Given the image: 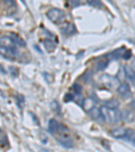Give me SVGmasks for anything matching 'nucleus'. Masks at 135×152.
Masks as SVG:
<instances>
[{
	"label": "nucleus",
	"instance_id": "1",
	"mask_svg": "<svg viewBox=\"0 0 135 152\" xmlns=\"http://www.w3.org/2000/svg\"><path fill=\"white\" fill-rule=\"evenodd\" d=\"M0 53L8 60H14L18 54L16 44L11 37L3 36L0 38Z\"/></svg>",
	"mask_w": 135,
	"mask_h": 152
},
{
	"label": "nucleus",
	"instance_id": "2",
	"mask_svg": "<svg viewBox=\"0 0 135 152\" xmlns=\"http://www.w3.org/2000/svg\"><path fill=\"white\" fill-rule=\"evenodd\" d=\"M100 110L104 117V121H107L109 123L116 124L122 119V112L117 108H109L104 105L101 107Z\"/></svg>",
	"mask_w": 135,
	"mask_h": 152
},
{
	"label": "nucleus",
	"instance_id": "3",
	"mask_svg": "<svg viewBox=\"0 0 135 152\" xmlns=\"http://www.w3.org/2000/svg\"><path fill=\"white\" fill-rule=\"evenodd\" d=\"M57 134V141L59 142L61 145L63 146V148L70 149L72 148L74 146V142L72 139L71 138L70 134H68V129L66 128L65 126L62 124H60V128H59L58 131H57L55 134L53 135H56Z\"/></svg>",
	"mask_w": 135,
	"mask_h": 152
},
{
	"label": "nucleus",
	"instance_id": "4",
	"mask_svg": "<svg viewBox=\"0 0 135 152\" xmlns=\"http://www.w3.org/2000/svg\"><path fill=\"white\" fill-rule=\"evenodd\" d=\"M111 134L113 137L116 139H126L127 141H131L134 145V132L133 130L130 129H125L124 127L112 130Z\"/></svg>",
	"mask_w": 135,
	"mask_h": 152
},
{
	"label": "nucleus",
	"instance_id": "5",
	"mask_svg": "<svg viewBox=\"0 0 135 152\" xmlns=\"http://www.w3.org/2000/svg\"><path fill=\"white\" fill-rule=\"evenodd\" d=\"M47 16L54 24H60L65 20L66 14L62 10L51 8L47 12Z\"/></svg>",
	"mask_w": 135,
	"mask_h": 152
},
{
	"label": "nucleus",
	"instance_id": "6",
	"mask_svg": "<svg viewBox=\"0 0 135 152\" xmlns=\"http://www.w3.org/2000/svg\"><path fill=\"white\" fill-rule=\"evenodd\" d=\"M117 91L120 96L122 97L124 99H127L131 96V89H130L129 85L127 83H123L120 87L117 88Z\"/></svg>",
	"mask_w": 135,
	"mask_h": 152
},
{
	"label": "nucleus",
	"instance_id": "7",
	"mask_svg": "<svg viewBox=\"0 0 135 152\" xmlns=\"http://www.w3.org/2000/svg\"><path fill=\"white\" fill-rule=\"evenodd\" d=\"M89 114L93 120L98 122H104V119L102 116L100 108H98L97 107H94L89 111Z\"/></svg>",
	"mask_w": 135,
	"mask_h": 152
},
{
	"label": "nucleus",
	"instance_id": "8",
	"mask_svg": "<svg viewBox=\"0 0 135 152\" xmlns=\"http://www.w3.org/2000/svg\"><path fill=\"white\" fill-rule=\"evenodd\" d=\"M126 51V48H120L119 49H117V50H115L113 51L112 53H110L109 54L106 56L107 58L110 60H117L120 58H122V56H123L124 53Z\"/></svg>",
	"mask_w": 135,
	"mask_h": 152
},
{
	"label": "nucleus",
	"instance_id": "9",
	"mask_svg": "<svg viewBox=\"0 0 135 152\" xmlns=\"http://www.w3.org/2000/svg\"><path fill=\"white\" fill-rule=\"evenodd\" d=\"M60 124L58 122H57L55 120L51 119L48 124V131L51 134H55L57 131H58L59 128H60Z\"/></svg>",
	"mask_w": 135,
	"mask_h": 152
},
{
	"label": "nucleus",
	"instance_id": "10",
	"mask_svg": "<svg viewBox=\"0 0 135 152\" xmlns=\"http://www.w3.org/2000/svg\"><path fill=\"white\" fill-rule=\"evenodd\" d=\"M109 63V60L107 58L106 56L101 57L99 60L97 62L96 66L98 70H104L107 67Z\"/></svg>",
	"mask_w": 135,
	"mask_h": 152
},
{
	"label": "nucleus",
	"instance_id": "11",
	"mask_svg": "<svg viewBox=\"0 0 135 152\" xmlns=\"http://www.w3.org/2000/svg\"><path fill=\"white\" fill-rule=\"evenodd\" d=\"M62 31L63 34H65L66 35L71 36L74 35L77 33V28H76L75 26L72 23L68 24L67 25L64 27H63L62 29Z\"/></svg>",
	"mask_w": 135,
	"mask_h": 152
},
{
	"label": "nucleus",
	"instance_id": "12",
	"mask_svg": "<svg viewBox=\"0 0 135 152\" xmlns=\"http://www.w3.org/2000/svg\"><path fill=\"white\" fill-rule=\"evenodd\" d=\"M82 104H83V107H84V109L88 112L90 111L93 107H94L95 106V101L90 97H88L85 99L83 100Z\"/></svg>",
	"mask_w": 135,
	"mask_h": 152
},
{
	"label": "nucleus",
	"instance_id": "13",
	"mask_svg": "<svg viewBox=\"0 0 135 152\" xmlns=\"http://www.w3.org/2000/svg\"><path fill=\"white\" fill-rule=\"evenodd\" d=\"M124 72L126 75V78L128 79L132 83H134V70L132 68L128 66H125L124 68Z\"/></svg>",
	"mask_w": 135,
	"mask_h": 152
},
{
	"label": "nucleus",
	"instance_id": "14",
	"mask_svg": "<svg viewBox=\"0 0 135 152\" xmlns=\"http://www.w3.org/2000/svg\"><path fill=\"white\" fill-rule=\"evenodd\" d=\"M43 43L44 46H45V48L48 52H51V51H54V50H55L56 48V44L50 39H46L44 41Z\"/></svg>",
	"mask_w": 135,
	"mask_h": 152
},
{
	"label": "nucleus",
	"instance_id": "15",
	"mask_svg": "<svg viewBox=\"0 0 135 152\" xmlns=\"http://www.w3.org/2000/svg\"><path fill=\"white\" fill-rule=\"evenodd\" d=\"M11 39L14 41L16 45H18L20 47H25L26 42L23 39H21L18 35H16L15 33H11Z\"/></svg>",
	"mask_w": 135,
	"mask_h": 152
},
{
	"label": "nucleus",
	"instance_id": "16",
	"mask_svg": "<svg viewBox=\"0 0 135 152\" xmlns=\"http://www.w3.org/2000/svg\"><path fill=\"white\" fill-rule=\"evenodd\" d=\"M122 118H124L126 122H132L134 120V115L130 111H124V113L122 112Z\"/></svg>",
	"mask_w": 135,
	"mask_h": 152
},
{
	"label": "nucleus",
	"instance_id": "17",
	"mask_svg": "<svg viewBox=\"0 0 135 152\" xmlns=\"http://www.w3.org/2000/svg\"><path fill=\"white\" fill-rule=\"evenodd\" d=\"M104 106L109 107V108H118L119 106V102L117 101L116 99H112V100H109L105 102V104L104 105Z\"/></svg>",
	"mask_w": 135,
	"mask_h": 152
},
{
	"label": "nucleus",
	"instance_id": "18",
	"mask_svg": "<svg viewBox=\"0 0 135 152\" xmlns=\"http://www.w3.org/2000/svg\"><path fill=\"white\" fill-rule=\"evenodd\" d=\"M102 80H103V82L105 83V85L108 86V87H113V85H114V78L109 77V76H107V75L103 76Z\"/></svg>",
	"mask_w": 135,
	"mask_h": 152
},
{
	"label": "nucleus",
	"instance_id": "19",
	"mask_svg": "<svg viewBox=\"0 0 135 152\" xmlns=\"http://www.w3.org/2000/svg\"><path fill=\"white\" fill-rule=\"evenodd\" d=\"M87 4L93 7H95V8H101L104 7V4L101 1H87Z\"/></svg>",
	"mask_w": 135,
	"mask_h": 152
},
{
	"label": "nucleus",
	"instance_id": "20",
	"mask_svg": "<svg viewBox=\"0 0 135 152\" xmlns=\"http://www.w3.org/2000/svg\"><path fill=\"white\" fill-rule=\"evenodd\" d=\"M72 88H73V90L74 91V92L76 93V94H78V95L80 94V93L82 90V87H81L80 85L77 84V83H74V84L72 86Z\"/></svg>",
	"mask_w": 135,
	"mask_h": 152
},
{
	"label": "nucleus",
	"instance_id": "21",
	"mask_svg": "<svg viewBox=\"0 0 135 152\" xmlns=\"http://www.w3.org/2000/svg\"><path fill=\"white\" fill-rule=\"evenodd\" d=\"M74 95L72 94L68 93V94H66L65 95L64 100H65L66 102H69L72 101V100L74 99Z\"/></svg>",
	"mask_w": 135,
	"mask_h": 152
},
{
	"label": "nucleus",
	"instance_id": "22",
	"mask_svg": "<svg viewBox=\"0 0 135 152\" xmlns=\"http://www.w3.org/2000/svg\"><path fill=\"white\" fill-rule=\"evenodd\" d=\"M132 56V53H131V51L130 50H126L125 51V52L124 53L123 56H122V58L124 59V60H128L131 58Z\"/></svg>",
	"mask_w": 135,
	"mask_h": 152
},
{
	"label": "nucleus",
	"instance_id": "23",
	"mask_svg": "<svg viewBox=\"0 0 135 152\" xmlns=\"http://www.w3.org/2000/svg\"><path fill=\"white\" fill-rule=\"evenodd\" d=\"M68 4L73 8H75V7H77L80 4V1H68Z\"/></svg>",
	"mask_w": 135,
	"mask_h": 152
}]
</instances>
